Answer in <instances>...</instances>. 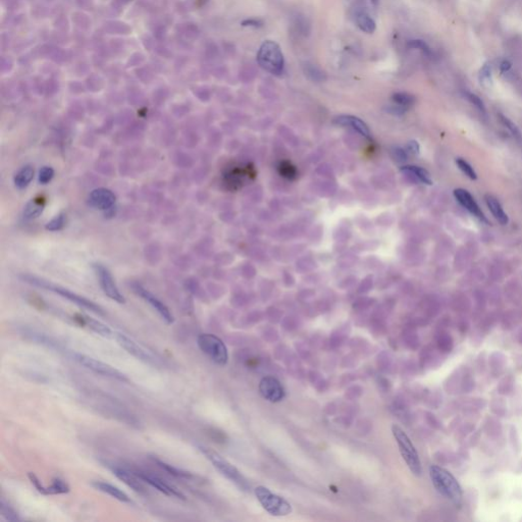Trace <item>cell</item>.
I'll return each instance as SVG.
<instances>
[{"mask_svg": "<svg viewBox=\"0 0 522 522\" xmlns=\"http://www.w3.org/2000/svg\"><path fill=\"white\" fill-rule=\"evenodd\" d=\"M429 477L434 488L444 498L457 506L462 503L463 489L457 478L449 470L439 465H431L429 467Z\"/></svg>", "mask_w": 522, "mask_h": 522, "instance_id": "obj_1", "label": "cell"}, {"mask_svg": "<svg viewBox=\"0 0 522 522\" xmlns=\"http://www.w3.org/2000/svg\"><path fill=\"white\" fill-rule=\"evenodd\" d=\"M23 280L26 282H28V284H30V285H33V286H35L37 288H41V289H44V290L56 293V294H57V295H59V296L63 297V298H65L67 300L75 303V305H78L79 307L85 308L87 310H90V311L99 314V315H104L105 314L103 309L99 305H97L96 303L88 300L85 297H82V296L78 295V294H75V293H74V292H72V291H70L68 289H65V288H63L61 286L53 284V282H51V281L45 280L34 277V276H29V275L23 276Z\"/></svg>", "mask_w": 522, "mask_h": 522, "instance_id": "obj_2", "label": "cell"}, {"mask_svg": "<svg viewBox=\"0 0 522 522\" xmlns=\"http://www.w3.org/2000/svg\"><path fill=\"white\" fill-rule=\"evenodd\" d=\"M199 451L207 458L210 463L213 465L214 468L219 471L221 474H223L228 481L232 482L234 485H236L242 491H249L250 485L247 482L246 478L243 476V474L239 471L236 467L228 462L224 457L212 450L211 448L206 447V446L197 445Z\"/></svg>", "mask_w": 522, "mask_h": 522, "instance_id": "obj_3", "label": "cell"}, {"mask_svg": "<svg viewBox=\"0 0 522 522\" xmlns=\"http://www.w3.org/2000/svg\"><path fill=\"white\" fill-rule=\"evenodd\" d=\"M257 62L267 73L280 75L285 69L284 54L277 42L267 40L262 43L257 53Z\"/></svg>", "mask_w": 522, "mask_h": 522, "instance_id": "obj_4", "label": "cell"}, {"mask_svg": "<svg viewBox=\"0 0 522 522\" xmlns=\"http://www.w3.org/2000/svg\"><path fill=\"white\" fill-rule=\"evenodd\" d=\"M392 433L398 445L402 458L405 461L409 470L415 476H420L422 473V467L419 455L408 434L397 424L392 426Z\"/></svg>", "mask_w": 522, "mask_h": 522, "instance_id": "obj_5", "label": "cell"}, {"mask_svg": "<svg viewBox=\"0 0 522 522\" xmlns=\"http://www.w3.org/2000/svg\"><path fill=\"white\" fill-rule=\"evenodd\" d=\"M254 494L260 505L270 515L276 517H284L292 513V505L282 498L264 485H258L254 488Z\"/></svg>", "mask_w": 522, "mask_h": 522, "instance_id": "obj_6", "label": "cell"}, {"mask_svg": "<svg viewBox=\"0 0 522 522\" xmlns=\"http://www.w3.org/2000/svg\"><path fill=\"white\" fill-rule=\"evenodd\" d=\"M199 349L215 364L224 366L228 361L227 348L224 341L212 334H201L197 339Z\"/></svg>", "mask_w": 522, "mask_h": 522, "instance_id": "obj_7", "label": "cell"}, {"mask_svg": "<svg viewBox=\"0 0 522 522\" xmlns=\"http://www.w3.org/2000/svg\"><path fill=\"white\" fill-rule=\"evenodd\" d=\"M72 357L75 361H77L79 364H81L87 369H89V371H91L94 373H97L102 376H106V377H111L123 383L129 382V378L127 377V375H125L123 373L117 371V369H115L110 364L104 363L100 360H97V359L95 358H92L90 356H87L81 353L72 352Z\"/></svg>", "mask_w": 522, "mask_h": 522, "instance_id": "obj_8", "label": "cell"}, {"mask_svg": "<svg viewBox=\"0 0 522 522\" xmlns=\"http://www.w3.org/2000/svg\"><path fill=\"white\" fill-rule=\"evenodd\" d=\"M475 388V380L470 369L462 366L455 369L445 384V389L452 395L467 394Z\"/></svg>", "mask_w": 522, "mask_h": 522, "instance_id": "obj_9", "label": "cell"}, {"mask_svg": "<svg viewBox=\"0 0 522 522\" xmlns=\"http://www.w3.org/2000/svg\"><path fill=\"white\" fill-rule=\"evenodd\" d=\"M258 391L261 397L271 403H279L284 400L286 396L284 386L277 377L271 375L264 376L260 379Z\"/></svg>", "mask_w": 522, "mask_h": 522, "instance_id": "obj_10", "label": "cell"}, {"mask_svg": "<svg viewBox=\"0 0 522 522\" xmlns=\"http://www.w3.org/2000/svg\"><path fill=\"white\" fill-rule=\"evenodd\" d=\"M94 269L98 280H99L101 289L105 295L117 303L124 304L126 302V299L116 287V284L111 274V271L102 264H94Z\"/></svg>", "mask_w": 522, "mask_h": 522, "instance_id": "obj_11", "label": "cell"}, {"mask_svg": "<svg viewBox=\"0 0 522 522\" xmlns=\"http://www.w3.org/2000/svg\"><path fill=\"white\" fill-rule=\"evenodd\" d=\"M113 336L117 341V343L121 345L128 353L133 355L134 357L139 359V360L148 363V364L158 365L159 362L153 355H152L149 351H147L142 346H140L139 344L135 343L133 340L128 338L127 336L119 334V333H115Z\"/></svg>", "mask_w": 522, "mask_h": 522, "instance_id": "obj_12", "label": "cell"}, {"mask_svg": "<svg viewBox=\"0 0 522 522\" xmlns=\"http://www.w3.org/2000/svg\"><path fill=\"white\" fill-rule=\"evenodd\" d=\"M132 287L137 295L140 296L144 301H146L168 324H171L173 322L175 319H173L172 314L170 313L169 309L167 307L166 304H163L157 297L153 295V294L149 292L147 289H145L143 286H141L140 284H133Z\"/></svg>", "mask_w": 522, "mask_h": 522, "instance_id": "obj_13", "label": "cell"}, {"mask_svg": "<svg viewBox=\"0 0 522 522\" xmlns=\"http://www.w3.org/2000/svg\"><path fill=\"white\" fill-rule=\"evenodd\" d=\"M116 198L114 194L106 188H98L93 190L89 196V203L92 207L105 211L108 215L113 214V208Z\"/></svg>", "mask_w": 522, "mask_h": 522, "instance_id": "obj_14", "label": "cell"}, {"mask_svg": "<svg viewBox=\"0 0 522 522\" xmlns=\"http://www.w3.org/2000/svg\"><path fill=\"white\" fill-rule=\"evenodd\" d=\"M135 473L142 480L144 483L148 484L150 486L156 488L160 493L165 494L168 497H175L181 500H186L185 495L178 489L176 486H173L168 483H166L160 477L153 475L151 473L145 472V471H135Z\"/></svg>", "mask_w": 522, "mask_h": 522, "instance_id": "obj_15", "label": "cell"}, {"mask_svg": "<svg viewBox=\"0 0 522 522\" xmlns=\"http://www.w3.org/2000/svg\"><path fill=\"white\" fill-rule=\"evenodd\" d=\"M108 468L112 470L113 475H115L119 481H122L124 484H126L129 487L133 489L134 492L138 494H146V488L144 487L142 484V480L135 473V471H130L129 469L125 468V467H121L117 465H107Z\"/></svg>", "mask_w": 522, "mask_h": 522, "instance_id": "obj_16", "label": "cell"}, {"mask_svg": "<svg viewBox=\"0 0 522 522\" xmlns=\"http://www.w3.org/2000/svg\"><path fill=\"white\" fill-rule=\"evenodd\" d=\"M454 196L464 208L468 210L471 214H473L478 220L488 224V221L485 217V213L480 208V206L476 203L474 198L471 196V194L464 189H456L454 191Z\"/></svg>", "mask_w": 522, "mask_h": 522, "instance_id": "obj_17", "label": "cell"}, {"mask_svg": "<svg viewBox=\"0 0 522 522\" xmlns=\"http://www.w3.org/2000/svg\"><path fill=\"white\" fill-rule=\"evenodd\" d=\"M336 124L344 127H350L356 132H358L366 139H371V132L369 129L366 126L365 123H363L360 118L352 116V115H341L336 118Z\"/></svg>", "mask_w": 522, "mask_h": 522, "instance_id": "obj_18", "label": "cell"}, {"mask_svg": "<svg viewBox=\"0 0 522 522\" xmlns=\"http://www.w3.org/2000/svg\"><path fill=\"white\" fill-rule=\"evenodd\" d=\"M92 486H94L96 489H98V491L110 495L111 497L118 500V501H121L123 503H132L129 496L125 492H123L122 489H119L117 486L113 485L104 483V482H93Z\"/></svg>", "mask_w": 522, "mask_h": 522, "instance_id": "obj_19", "label": "cell"}, {"mask_svg": "<svg viewBox=\"0 0 522 522\" xmlns=\"http://www.w3.org/2000/svg\"><path fill=\"white\" fill-rule=\"evenodd\" d=\"M507 356L501 351H494L488 356V367L494 375L501 374L507 365Z\"/></svg>", "mask_w": 522, "mask_h": 522, "instance_id": "obj_20", "label": "cell"}, {"mask_svg": "<svg viewBox=\"0 0 522 522\" xmlns=\"http://www.w3.org/2000/svg\"><path fill=\"white\" fill-rule=\"evenodd\" d=\"M485 202H486V205L487 207L489 208V210H491V212L493 213V215L495 216V219L501 224H508V215L505 213V211L503 210L501 204H500V202L494 197V196H491V195H486L485 196Z\"/></svg>", "mask_w": 522, "mask_h": 522, "instance_id": "obj_21", "label": "cell"}, {"mask_svg": "<svg viewBox=\"0 0 522 522\" xmlns=\"http://www.w3.org/2000/svg\"><path fill=\"white\" fill-rule=\"evenodd\" d=\"M44 206H45V201L42 200L41 198L32 199L25 206L24 212H23L24 219L28 220V221L37 219V217L43 212V209H44Z\"/></svg>", "mask_w": 522, "mask_h": 522, "instance_id": "obj_22", "label": "cell"}, {"mask_svg": "<svg viewBox=\"0 0 522 522\" xmlns=\"http://www.w3.org/2000/svg\"><path fill=\"white\" fill-rule=\"evenodd\" d=\"M81 320L85 325L88 326L89 329H91L93 332H95L98 335H100L102 336H106V338H112V336H114L113 332L108 328V326H106L102 322L98 321L92 317H81Z\"/></svg>", "mask_w": 522, "mask_h": 522, "instance_id": "obj_23", "label": "cell"}, {"mask_svg": "<svg viewBox=\"0 0 522 522\" xmlns=\"http://www.w3.org/2000/svg\"><path fill=\"white\" fill-rule=\"evenodd\" d=\"M33 179H34V168L31 166H25L17 172L14 181L17 188L25 189L29 186Z\"/></svg>", "mask_w": 522, "mask_h": 522, "instance_id": "obj_24", "label": "cell"}, {"mask_svg": "<svg viewBox=\"0 0 522 522\" xmlns=\"http://www.w3.org/2000/svg\"><path fill=\"white\" fill-rule=\"evenodd\" d=\"M355 23L357 27L367 34H373L376 29L374 19L365 12H358L355 16Z\"/></svg>", "mask_w": 522, "mask_h": 522, "instance_id": "obj_25", "label": "cell"}, {"mask_svg": "<svg viewBox=\"0 0 522 522\" xmlns=\"http://www.w3.org/2000/svg\"><path fill=\"white\" fill-rule=\"evenodd\" d=\"M401 171H403L404 173H407L408 176L413 177L416 181H418L420 183L427 184V185H431L432 184L429 171L426 170L424 168H422L415 167V166H406V167L401 168Z\"/></svg>", "mask_w": 522, "mask_h": 522, "instance_id": "obj_26", "label": "cell"}, {"mask_svg": "<svg viewBox=\"0 0 522 522\" xmlns=\"http://www.w3.org/2000/svg\"><path fill=\"white\" fill-rule=\"evenodd\" d=\"M437 346L439 351H441L443 354L450 353L454 348V340L452 336L447 332L441 331L437 339Z\"/></svg>", "mask_w": 522, "mask_h": 522, "instance_id": "obj_27", "label": "cell"}, {"mask_svg": "<svg viewBox=\"0 0 522 522\" xmlns=\"http://www.w3.org/2000/svg\"><path fill=\"white\" fill-rule=\"evenodd\" d=\"M514 387H515V378L511 374L505 375L498 384V387H497L498 394L501 396H510L514 392Z\"/></svg>", "mask_w": 522, "mask_h": 522, "instance_id": "obj_28", "label": "cell"}, {"mask_svg": "<svg viewBox=\"0 0 522 522\" xmlns=\"http://www.w3.org/2000/svg\"><path fill=\"white\" fill-rule=\"evenodd\" d=\"M154 461V463L157 464V466H159L160 468L162 470L167 471L168 474L172 475V476H176V477H179V478H191L192 477V474L187 472V471H184L182 469H179L177 468V467H173L172 465H169L166 462H163L157 458H152Z\"/></svg>", "mask_w": 522, "mask_h": 522, "instance_id": "obj_29", "label": "cell"}, {"mask_svg": "<svg viewBox=\"0 0 522 522\" xmlns=\"http://www.w3.org/2000/svg\"><path fill=\"white\" fill-rule=\"evenodd\" d=\"M70 491H71L70 485L59 477L53 478L52 484L49 486H47V495L68 494Z\"/></svg>", "mask_w": 522, "mask_h": 522, "instance_id": "obj_30", "label": "cell"}, {"mask_svg": "<svg viewBox=\"0 0 522 522\" xmlns=\"http://www.w3.org/2000/svg\"><path fill=\"white\" fill-rule=\"evenodd\" d=\"M485 431L489 438H498L502 432L501 422L494 417H487L485 421Z\"/></svg>", "mask_w": 522, "mask_h": 522, "instance_id": "obj_31", "label": "cell"}, {"mask_svg": "<svg viewBox=\"0 0 522 522\" xmlns=\"http://www.w3.org/2000/svg\"><path fill=\"white\" fill-rule=\"evenodd\" d=\"M0 514H1L2 518H4L7 521H19L20 520L19 514L16 512V510L12 506L8 505V503L4 501V499H2L1 502H0Z\"/></svg>", "mask_w": 522, "mask_h": 522, "instance_id": "obj_32", "label": "cell"}, {"mask_svg": "<svg viewBox=\"0 0 522 522\" xmlns=\"http://www.w3.org/2000/svg\"><path fill=\"white\" fill-rule=\"evenodd\" d=\"M489 408L494 415L498 417L505 416L507 412V405L503 398H495L489 403Z\"/></svg>", "mask_w": 522, "mask_h": 522, "instance_id": "obj_33", "label": "cell"}, {"mask_svg": "<svg viewBox=\"0 0 522 522\" xmlns=\"http://www.w3.org/2000/svg\"><path fill=\"white\" fill-rule=\"evenodd\" d=\"M392 99H393L395 104L404 107L406 108V110L414 104V101H415L414 97L407 93H396L393 95V97H392Z\"/></svg>", "mask_w": 522, "mask_h": 522, "instance_id": "obj_34", "label": "cell"}, {"mask_svg": "<svg viewBox=\"0 0 522 522\" xmlns=\"http://www.w3.org/2000/svg\"><path fill=\"white\" fill-rule=\"evenodd\" d=\"M305 75L309 79L315 82H320L324 80L325 75L313 64H307L305 67Z\"/></svg>", "mask_w": 522, "mask_h": 522, "instance_id": "obj_35", "label": "cell"}, {"mask_svg": "<svg viewBox=\"0 0 522 522\" xmlns=\"http://www.w3.org/2000/svg\"><path fill=\"white\" fill-rule=\"evenodd\" d=\"M64 224H65V217H64V214L61 213V214L56 215L50 222H48L45 227L47 231L56 232V231L61 230V228L64 226Z\"/></svg>", "mask_w": 522, "mask_h": 522, "instance_id": "obj_36", "label": "cell"}, {"mask_svg": "<svg viewBox=\"0 0 522 522\" xmlns=\"http://www.w3.org/2000/svg\"><path fill=\"white\" fill-rule=\"evenodd\" d=\"M456 163L457 166H458V168L465 173V175L468 177L470 180H476L477 179V175L475 170L473 169V168L469 165L468 162L465 161L464 159L462 158H457L456 159Z\"/></svg>", "mask_w": 522, "mask_h": 522, "instance_id": "obj_37", "label": "cell"}, {"mask_svg": "<svg viewBox=\"0 0 522 522\" xmlns=\"http://www.w3.org/2000/svg\"><path fill=\"white\" fill-rule=\"evenodd\" d=\"M499 119H500V122H501V124L510 130V133L513 135V137H515L517 140H521L522 136H521V133L519 132L518 128L512 122H511L508 117H506L505 115L500 113L499 114Z\"/></svg>", "mask_w": 522, "mask_h": 522, "instance_id": "obj_38", "label": "cell"}, {"mask_svg": "<svg viewBox=\"0 0 522 522\" xmlns=\"http://www.w3.org/2000/svg\"><path fill=\"white\" fill-rule=\"evenodd\" d=\"M54 177V170L50 167H43L39 171V182L43 185L49 183Z\"/></svg>", "mask_w": 522, "mask_h": 522, "instance_id": "obj_39", "label": "cell"}, {"mask_svg": "<svg viewBox=\"0 0 522 522\" xmlns=\"http://www.w3.org/2000/svg\"><path fill=\"white\" fill-rule=\"evenodd\" d=\"M28 477H29L31 484L35 486V488L37 489V491L40 494L47 495V486H44L42 485V483L40 482V480H39L38 476L36 474H34L33 472H29Z\"/></svg>", "mask_w": 522, "mask_h": 522, "instance_id": "obj_40", "label": "cell"}, {"mask_svg": "<svg viewBox=\"0 0 522 522\" xmlns=\"http://www.w3.org/2000/svg\"><path fill=\"white\" fill-rule=\"evenodd\" d=\"M408 47L413 48V49H419L422 52L428 54V56H429V54H430L429 47L428 46L427 43L424 41H422V40H411V41H409Z\"/></svg>", "mask_w": 522, "mask_h": 522, "instance_id": "obj_41", "label": "cell"}, {"mask_svg": "<svg viewBox=\"0 0 522 522\" xmlns=\"http://www.w3.org/2000/svg\"><path fill=\"white\" fill-rule=\"evenodd\" d=\"M465 97L468 99L473 105H475L478 110H480L481 112H485V104L483 102V100L481 99L480 97H478L477 95L473 94V93H469V92H466L465 93Z\"/></svg>", "mask_w": 522, "mask_h": 522, "instance_id": "obj_42", "label": "cell"}, {"mask_svg": "<svg viewBox=\"0 0 522 522\" xmlns=\"http://www.w3.org/2000/svg\"><path fill=\"white\" fill-rule=\"evenodd\" d=\"M280 173L288 179H292L296 176V170L289 163H282L280 166Z\"/></svg>", "mask_w": 522, "mask_h": 522, "instance_id": "obj_43", "label": "cell"}, {"mask_svg": "<svg viewBox=\"0 0 522 522\" xmlns=\"http://www.w3.org/2000/svg\"><path fill=\"white\" fill-rule=\"evenodd\" d=\"M510 436H511V438H512V441H511V445H512L513 450H516V452H519V450H520L519 449L520 448V442L516 441V440H519V439H518V434H517L516 429L514 427L510 428Z\"/></svg>", "mask_w": 522, "mask_h": 522, "instance_id": "obj_44", "label": "cell"}, {"mask_svg": "<svg viewBox=\"0 0 522 522\" xmlns=\"http://www.w3.org/2000/svg\"><path fill=\"white\" fill-rule=\"evenodd\" d=\"M392 153H393L394 158L398 161H404L407 159V151L400 147H395L392 151Z\"/></svg>", "mask_w": 522, "mask_h": 522, "instance_id": "obj_45", "label": "cell"}, {"mask_svg": "<svg viewBox=\"0 0 522 522\" xmlns=\"http://www.w3.org/2000/svg\"><path fill=\"white\" fill-rule=\"evenodd\" d=\"M407 152L411 154H418L419 153V145L416 141H411L407 145Z\"/></svg>", "mask_w": 522, "mask_h": 522, "instance_id": "obj_46", "label": "cell"}, {"mask_svg": "<svg viewBox=\"0 0 522 522\" xmlns=\"http://www.w3.org/2000/svg\"><path fill=\"white\" fill-rule=\"evenodd\" d=\"M481 79L482 80H491V67L485 63L481 70Z\"/></svg>", "mask_w": 522, "mask_h": 522, "instance_id": "obj_47", "label": "cell"}, {"mask_svg": "<svg viewBox=\"0 0 522 522\" xmlns=\"http://www.w3.org/2000/svg\"><path fill=\"white\" fill-rule=\"evenodd\" d=\"M242 26L244 27H261L262 26V23H261L260 20H257V19H246L244 20L242 23Z\"/></svg>", "mask_w": 522, "mask_h": 522, "instance_id": "obj_48", "label": "cell"}, {"mask_svg": "<svg viewBox=\"0 0 522 522\" xmlns=\"http://www.w3.org/2000/svg\"><path fill=\"white\" fill-rule=\"evenodd\" d=\"M500 69H501V71L503 73H506L508 72L510 69H511V63L508 61V60H504L501 65H500Z\"/></svg>", "mask_w": 522, "mask_h": 522, "instance_id": "obj_49", "label": "cell"}, {"mask_svg": "<svg viewBox=\"0 0 522 522\" xmlns=\"http://www.w3.org/2000/svg\"><path fill=\"white\" fill-rule=\"evenodd\" d=\"M516 341L519 345L522 346V330L518 331L517 334H516Z\"/></svg>", "mask_w": 522, "mask_h": 522, "instance_id": "obj_50", "label": "cell"}, {"mask_svg": "<svg viewBox=\"0 0 522 522\" xmlns=\"http://www.w3.org/2000/svg\"><path fill=\"white\" fill-rule=\"evenodd\" d=\"M515 472L516 473H522V458L519 460V462L517 464V467L515 468Z\"/></svg>", "mask_w": 522, "mask_h": 522, "instance_id": "obj_51", "label": "cell"}, {"mask_svg": "<svg viewBox=\"0 0 522 522\" xmlns=\"http://www.w3.org/2000/svg\"><path fill=\"white\" fill-rule=\"evenodd\" d=\"M371 1H372L373 3H374V4H377V2H378V0H371Z\"/></svg>", "mask_w": 522, "mask_h": 522, "instance_id": "obj_52", "label": "cell"}, {"mask_svg": "<svg viewBox=\"0 0 522 522\" xmlns=\"http://www.w3.org/2000/svg\"><path fill=\"white\" fill-rule=\"evenodd\" d=\"M200 1L201 2H206V1H208V0H200Z\"/></svg>", "mask_w": 522, "mask_h": 522, "instance_id": "obj_53", "label": "cell"}]
</instances>
